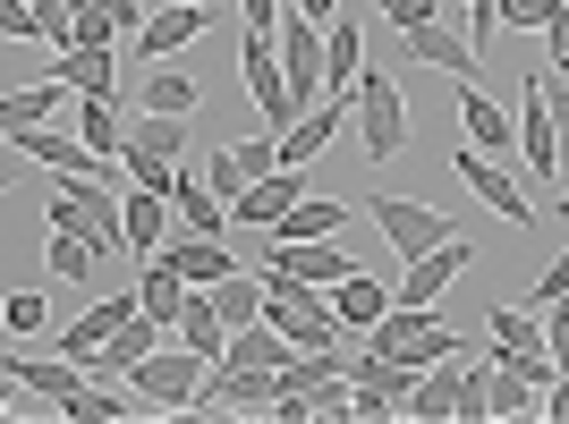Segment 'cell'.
<instances>
[{"label":"cell","mask_w":569,"mask_h":424,"mask_svg":"<svg viewBox=\"0 0 569 424\" xmlns=\"http://www.w3.org/2000/svg\"><path fill=\"white\" fill-rule=\"evenodd\" d=\"M0 34H9V43H34V34H43L34 0H0Z\"/></svg>","instance_id":"cell-39"},{"label":"cell","mask_w":569,"mask_h":424,"mask_svg":"<svg viewBox=\"0 0 569 424\" xmlns=\"http://www.w3.org/2000/svg\"><path fill=\"white\" fill-rule=\"evenodd\" d=\"M69 94H77L69 77H34L26 94H9V102H0V119H9V137H18V128H43V119L60 111V102H69Z\"/></svg>","instance_id":"cell-29"},{"label":"cell","mask_w":569,"mask_h":424,"mask_svg":"<svg viewBox=\"0 0 569 424\" xmlns=\"http://www.w3.org/2000/svg\"><path fill=\"white\" fill-rule=\"evenodd\" d=\"M519 162H527V179H561V128H552L545 77L519 85Z\"/></svg>","instance_id":"cell-9"},{"label":"cell","mask_w":569,"mask_h":424,"mask_svg":"<svg viewBox=\"0 0 569 424\" xmlns=\"http://www.w3.org/2000/svg\"><path fill=\"white\" fill-rule=\"evenodd\" d=\"M221 365H263V374H289V365H298V340H289V331H272V323H238Z\"/></svg>","instance_id":"cell-19"},{"label":"cell","mask_w":569,"mask_h":424,"mask_svg":"<svg viewBox=\"0 0 569 424\" xmlns=\"http://www.w3.org/2000/svg\"><path fill=\"white\" fill-rule=\"evenodd\" d=\"M204 179H213V195H230V212H238V195H247V170H238V153L221 144L213 162H204Z\"/></svg>","instance_id":"cell-38"},{"label":"cell","mask_w":569,"mask_h":424,"mask_svg":"<svg viewBox=\"0 0 569 424\" xmlns=\"http://www.w3.org/2000/svg\"><path fill=\"white\" fill-rule=\"evenodd\" d=\"M204 34V0H153V18L128 34V60H170Z\"/></svg>","instance_id":"cell-10"},{"label":"cell","mask_w":569,"mask_h":424,"mask_svg":"<svg viewBox=\"0 0 569 424\" xmlns=\"http://www.w3.org/2000/svg\"><path fill=\"white\" fill-rule=\"evenodd\" d=\"M323 43H332L323 77H332V94H349L357 77H366V26H357V18H332V26H323Z\"/></svg>","instance_id":"cell-28"},{"label":"cell","mask_w":569,"mask_h":424,"mask_svg":"<svg viewBox=\"0 0 569 424\" xmlns=\"http://www.w3.org/2000/svg\"><path fill=\"white\" fill-rule=\"evenodd\" d=\"M340 221H349V204H332V195H307V204H289L281 221H272V246H307V238H340Z\"/></svg>","instance_id":"cell-23"},{"label":"cell","mask_w":569,"mask_h":424,"mask_svg":"<svg viewBox=\"0 0 569 424\" xmlns=\"http://www.w3.org/2000/svg\"><path fill=\"white\" fill-rule=\"evenodd\" d=\"M485 416H501V424H527V416H545V391L519 374V365H501L493 356V374H485Z\"/></svg>","instance_id":"cell-20"},{"label":"cell","mask_w":569,"mask_h":424,"mask_svg":"<svg viewBox=\"0 0 569 424\" xmlns=\"http://www.w3.org/2000/svg\"><path fill=\"white\" fill-rule=\"evenodd\" d=\"M162 255L179 263V281H188V289H213V281H230V272H238L230 246H221V238H196V230H179Z\"/></svg>","instance_id":"cell-18"},{"label":"cell","mask_w":569,"mask_h":424,"mask_svg":"<svg viewBox=\"0 0 569 424\" xmlns=\"http://www.w3.org/2000/svg\"><path fill=\"white\" fill-rule=\"evenodd\" d=\"M51 77H69L77 94H111L119 85V43H69L51 60Z\"/></svg>","instance_id":"cell-22"},{"label":"cell","mask_w":569,"mask_h":424,"mask_svg":"<svg viewBox=\"0 0 569 424\" xmlns=\"http://www.w3.org/2000/svg\"><path fill=\"white\" fill-rule=\"evenodd\" d=\"M137 314H144V289H119V297H94V306L77 314L69 331H51V349L86 365V356H102V349H111V331H119V323H137Z\"/></svg>","instance_id":"cell-8"},{"label":"cell","mask_w":569,"mask_h":424,"mask_svg":"<svg viewBox=\"0 0 569 424\" xmlns=\"http://www.w3.org/2000/svg\"><path fill=\"white\" fill-rule=\"evenodd\" d=\"M561 297H569V255L545 263V281H536V297H527V306H561Z\"/></svg>","instance_id":"cell-42"},{"label":"cell","mask_w":569,"mask_h":424,"mask_svg":"<svg viewBox=\"0 0 569 424\" xmlns=\"http://www.w3.org/2000/svg\"><path fill=\"white\" fill-rule=\"evenodd\" d=\"M69 128L94 144V153H128V128H119L111 94H77V119H69Z\"/></svg>","instance_id":"cell-32"},{"label":"cell","mask_w":569,"mask_h":424,"mask_svg":"<svg viewBox=\"0 0 569 424\" xmlns=\"http://www.w3.org/2000/svg\"><path fill=\"white\" fill-rule=\"evenodd\" d=\"M86 382L94 374H86L77 356H60V349H18L9 356V391H34V400H51V407L69 400V391H86Z\"/></svg>","instance_id":"cell-12"},{"label":"cell","mask_w":569,"mask_h":424,"mask_svg":"<svg viewBox=\"0 0 569 424\" xmlns=\"http://www.w3.org/2000/svg\"><path fill=\"white\" fill-rule=\"evenodd\" d=\"M545 102H552V128H561V179H569V77L545 69Z\"/></svg>","instance_id":"cell-40"},{"label":"cell","mask_w":569,"mask_h":424,"mask_svg":"<svg viewBox=\"0 0 569 424\" xmlns=\"http://www.w3.org/2000/svg\"><path fill=\"white\" fill-rule=\"evenodd\" d=\"M179 340H188L196 356H230V314H221V297L213 289H188V314H179Z\"/></svg>","instance_id":"cell-21"},{"label":"cell","mask_w":569,"mask_h":424,"mask_svg":"<svg viewBox=\"0 0 569 424\" xmlns=\"http://www.w3.org/2000/svg\"><path fill=\"white\" fill-rule=\"evenodd\" d=\"M43 263H51V281H69V289H94V281H102V255H94V238H77V230H51Z\"/></svg>","instance_id":"cell-27"},{"label":"cell","mask_w":569,"mask_h":424,"mask_svg":"<svg viewBox=\"0 0 569 424\" xmlns=\"http://www.w3.org/2000/svg\"><path fill=\"white\" fill-rule=\"evenodd\" d=\"M272 400H281V374H263V365H213L204 391H196V416H247V407L272 416Z\"/></svg>","instance_id":"cell-7"},{"label":"cell","mask_w":569,"mask_h":424,"mask_svg":"<svg viewBox=\"0 0 569 424\" xmlns=\"http://www.w3.org/2000/svg\"><path fill=\"white\" fill-rule=\"evenodd\" d=\"M366 212H375V230L391 238V255H400V263H417V255H433L442 238H459L451 221H442L433 204H417V195H366Z\"/></svg>","instance_id":"cell-6"},{"label":"cell","mask_w":569,"mask_h":424,"mask_svg":"<svg viewBox=\"0 0 569 424\" xmlns=\"http://www.w3.org/2000/svg\"><path fill=\"white\" fill-rule=\"evenodd\" d=\"M43 221H51V230L94 238L102 263H137V238H128V188H102V179H60V188L43 195Z\"/></svg>","instance_id":"cell-1"},{"label":"cell","mask_w":569,"mask_h":424,"mask_svg":"<svg viewBox=\"0 0 569 424\" xmlns=\"http://www.w3.org/2000/svg\"><path fill=\"white\" fill-rule=\"evenodd\" d=\"M332 306H340V323H349V331H375L382 314L400 306V289H382L375 272H349V281L332 289Z\"/></svg>","instance_id":"cell-24"},{"label":"cell","mask_w":569,"mask_h":424,"mask_svg":"<svg viewBox=\"0 0 569 424\" xmlns=\"http://www.w3.org/2000/svg\"><path fill=\"white\" fill-rule=\"evenodd\" d=\"M357 94V137H366V162H400L408 153V94L366 60V77L349 85Z\"/></svg>","instance_id":"cell-3"},{"label":"cell","mask_w":569,"mask_h":424,"mask_svg":"<svg viewBox=\"0 0 569 424\" xmlns=\"http://www.w3.org/2000/svg\"><path fill=\"white\" fill-rule=\"evenodd\" d=\"M289 9H307L315 26H332V18H340V0H289Z\"/></svg>","instance_id":"cell-44"},{"label":"cell","mask_w":569,"mask_h":424,"mask_svg":"<svg viewBox=\"0 0 569 424\" xmlns=\"http://www.w3.org/2000/svg\"><path fill=\"white\" fill-rule=\"evenodd\" d=\"M442 9H459V0H382L375 18L391 26V34H417V26H433V18H442Z\"/></svg>","instance_id":"cell-36"},{"label":"cell","mask_w":569,"mask_h":424,"mask_svg":"<svg viewBox=\"0 0 569 424\" xmlns=\"http://www.w3.org/2000/svg\"><path fill=\"white\" fill-rule=\"evenodd\" d=\"M272 255H289V263H298V272H307L315 289H340L349 272H366V263H349V255H340L332 238H307V246H272Z\"/></svg>","instance_id":"cell-31"},{"label":"cell","mask_w":569,"mask_h":424,"mask_svg":"<svg viewBox=\"0 0 569 424\" xmlns=\"http://www.w3.org/2000/svg\"><path fill=\"white\" fill-rule=\"evenodd\" d=\"M144 111L188 119V111H196V77H188V69H170V60H153V69H144Z\"/></svg>","instance_id":"cell-34"},{"label":"cell","mask_w":569,"mask_h":424,"mask_svg":"<svg viewBox=\"0 0 569 424\" xmlns=\"http://www.w3.org/2000/svg\"><path fill=\"white\" fill-rule=\"evenodd\" d=\"M375 9H382V0H375Z\"/></svg>","instance_id":"cell-46"},{"label":"cell","mask_w":569,"mask_h":424,"mask_svg":"<svg viewBox=\"0 0 569 424\" xmlns=\"http://www.w3.org/2000/svg\"><path fill=\"white\" fill-rule=\"evenodd\" d=\"M170 204H179V230H196V238H230V195H213V179L204 170H179V188H170Z\"/></svg>","instance_id":"cell-16"},{"label":"cell","mask_w":569,"mask_h":424,"mask_svg":"<svg viewBox=\"0 0 569 424\" xmlns=\"http://www.w3.org/2000/svg\"><path fill=\"white\" fill-rule=\"evenodd\" d=\"M213 297H221V314H230V331H238V323H263V297H272V289H263V272H230V281H213Z\"/></svg>","instance_id":"cell-35"},{"label":"cell","mask_w":569,"mask_h":424,"mask_svg":"<svg viewBox=\"0 0 569 424\" xmlns=\"http://www.w3.org/2000/svg\"><path fill=\"white\" fill-rule=\"evenodd\" d=\"M417 424H476L485 416V365H426V382L400 400Z\"/></svg>","instance_id":"cell-4"},{"label":"cell","mask_w":569,"mask_h":424,"mask_svg":"<svg viewBox=\"0 0 569 424\" xmlns=\"http://www.w3.org/2000/svg\"><path fill=\"white\" fill-rule=\"evenodd\" d=\"M468 263H476V246H468V238H442L433 255H417V263L400 272V297H408V306H442V289H451L459 272H468Z\"/></svg>","instance_id":"cell-14"},{"label":"cell","mask_w":569,"mask_h":424,"mask_svg":"<svg viewBox=\"0 0 569 424\" xmlns=\"http://www.w3.org/2000/svg\"><path fill=\"white\" fill-rule=\"evenodd\" d=\"M408 43V60H426V69H451V77H476V85H485V69H493V60H485V51L468 43V26H417V34H400Z\"/></svg>","instance_id":"cell-13"},{"label":"cell","mask_w":569,"mask_h":424,"mask_svg":"<svg viewBox=\"0 0 569 424\" xmlns=\"http://www.w3.org/2000/svg\"><path fill=\"white\" fill-rule=\"evenodd\" d=\"M485 331H493V356L545 349V323H536V306H493V314H485Z\"/></svg>","instance_id":"cell-33"},{"label":"cell","mask_w":569,"mask_h":424,"mask_svg":"<svg viewBox=\"0 0 569 424\" xmlns=\"http://www.w3.org/2000/svg\"><path fill=\"white\" fill-rule=\"evenodd\" d=\"M0 314H9V331H18V340H43V331H51V306H43V289H18V297H9Z\"/></svg>","instance_id":"cell-37"},{"label":"cell","mask_w":569,"mask_h":424,"mask_svg":"<svg viewBox=\"0 0 569 424\" xmlns=\"http://www.w3.org/2000/svg\"><path fill=\"white\" fill-rule=\"evenodd\" d=\"M170 212H179L170 195H153V188H128V238H137V263L170 246Z\"/></svg>","instance_id":"cell-26"},{"label":"cell","mask_w":569,"mask_h":424,"mask_svg":"<svg viewBox=\"0 0 569 424\" xmlns=\"http://www.w3.org/2000/svg\"><path fill=\"white\" fill-rule=\"evenodd\" d=\"M204 374H213V356H196L188 340H179V349H153L128 382L144 391V407H162V416H196V391H204Z\"/></svg>","instance_id":"cell-5"},{"label":"cell","mask_w":569,"mask_h":424,"mask_svg":"<svg viewBox=\"0 0 569 424\" xmlns=\"http://www.w3.org/2000/svg\"><path fill=\"white\" fill-rule=\"evenodd\" d=\"M536 314H545V349L561 356V374H569V297L561 306H536Z\"/></svg>","instance_id":"cell-41"},{"label":"cell","mask_w":569,"mask_h":424,"mask_svg":"<svg viewBox=\"0 0 569 424\" xmlns=\"http://www.w3.org/2000/svg\"><path fill=\"white\" fill-rule=\"evenodd\" d=\"M545 43H552V77H569V9L545 26Z\"/></svg>","instance_id":"cell-43"},{"label":"cell","mask_w":569,"mask_h":424,"mask_svg":"<svg viewBox=\"0 0 569 424\" xmlns=\"http://www.w3.org/2000/svg\"><path fill=\"white\" fill-rule=\"evenodd\" d=\"M459 128H468V144L476 153H519V128H510V111H501L493 94H485V85H476V77H459Z\"/></svg>","instance_id":"cell-15"},{"label":"cell","mask_w":569,"mask_h":424,"mask_svg":"<svg viewBox=\"0 0 569 424\" xmlns=\"http://www.w3.org/2000/svg\"><path fill=\"white\" fill-rule=\"evenodd\" d=\"M289 204H307V170H272V179H256V188L238 195V221H247V230H272V221H281Z\"/></svg>","instance_id":"cell-17"},{"label":"cell","mask_w":569,"mask_h":424,"mask_svg":"<svg viewBox=\"0 0 569 424\" xmlns=\"http://www.w3.org/2000/svg\"><path fill=\"white\" fill-rule=\"evenodd\" d=\"M451 170H459V179H468V188H476V195H485V204L501 212V221H510V230H527V221H536V204H527V188H519V179H510V170L493 162V153H476V144H459V153H451Z\"/></svg>","instance_id":"cell-11"},{"label":"cell","mask_w":569,"mask_h":424,"mask_svg":"<svg viewBox=\"0 0 569 424\" xmlns=\"http://www.w3.org/2000/svg\"><path fill=\"white\" fill-rule=\"evenodd\" d=\"M137 289H144V314H162V323L179 331V314H188V281H179V263H170V255H144L137 263Z\"/></svg>","instance_id":"cell-25"},{"label":"cell","mask_w":569,"mask_h":424,"mask_svg":"<svg viewBox=\"0 0 569 424\" xmlns=\"http://www.w3.org/2000/svg\"><path fill=\"white\" fill-rule=\"evenodd\" d=\"M561 188H569V179H561ZM552 212H561V221H569V195H552Z\"/></svg>","instance_id":"cell-45"},{"label":"cell","mask_w":569,"mask_h":424,"mask_svg":"<svg viewBox=\"0 0 569 424\" xmlns=\"http://www.w3.org/2000/svg\"><path fill=\"white\" fill-rule=\"evenodd\" d=\"M238 85H247V102H256V119L272 128V137H289L298 128V94H289V69H281V43L272 34H238Z\"/></svg>","instance_id":"cell-2"},{"label":"cell","mask_w":569,"mask_h":424,"mask_svg":"<svg viewBox=\"0 0 569 424\" xmlns=\"http://www.w3.org/2000/svg\"><path fill=\"white\" fill-rule=\"evenodd\" d=\"M128 153H153V162H179V153H188V128H179L170 111H137V119H128Z\"/></svg>","instance_id":"cell-30"}]
</instances>
